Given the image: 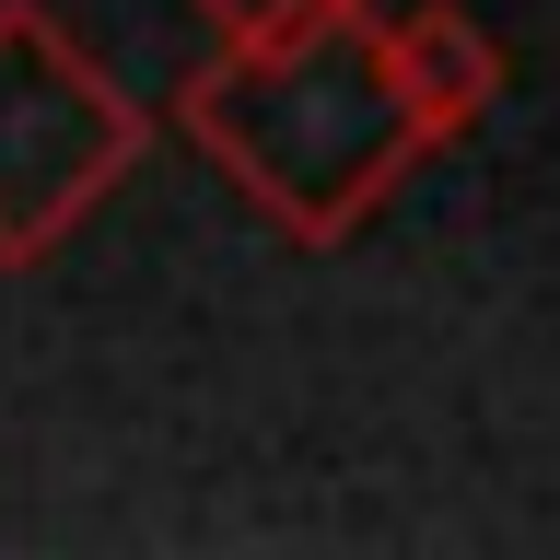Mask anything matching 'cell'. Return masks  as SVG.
<instances>
[{
	"mask_svg": "<svg viewBox=\"0 0 560 560\" xmlns=\"http://www.w3.org/2000/svg\"><path fill=\"white\" fill-rule=\"evenodd\" d=\"M175 129L292 245H350L397 199V175L432 152L409 129V105H397L374 0H339V12H315L292 35H257V47H210L175 82Z\"/></svg>",
	"mask_w": 560,
	"mask_h": 560,
	"instance_id": "obj_1",
	"label": "cell"
},
{
	"mask_svg": "<svg viewBox=\"0 0 560 560\" xmlns=\"http://www.w3.org/2000/svg\"><path fill=\"white\" fill-rule=\"evenodd\" d=\"M140 140L152 117L117 94V70H94L47 0H0V269L59 257L117 199Z\"/></svg>",
	"mask_w": 560,
	"mask_h": 560,
	"instance_id": "obj_2",
	"label": "cell"
},
{
	"mask_svg": "<svg viewBox=\"0 0 560 560\" xmlns=\"http://www.w3.org/2000/svg\"><path fill=\"white\" fill-rule=\"evenodd\" d=\"M315 12H339V0H199L210 47H257V35H292V24H315Z\"/></svg>",
	"mask_w": 560,
	"mask_h": 560,
	"instance_id": "obj_4",
	"label": "cell"
},
{
	"mask_svg": "<svg viewBox=\"0 0 560 560\" xmlns=\"http://www.w3.org/2000/svg\"><path fill=\"white\" fill-rule=\"evenodd\" d=\"M385 70H397V105H409V129L444 152V140H467L502 105V82H514V59H502V35L467 12V0H420V12H397L385 24Z\"/></svg>",
	"mask_w": 560,
	"mask_h": 560,
	"instance_id": "obj_3",
	"label": "cell"
}]
</instances>
